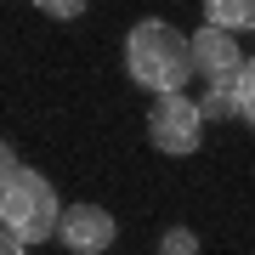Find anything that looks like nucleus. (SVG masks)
<instances>
[{"label":"nucleus","instance_id":"obj_1","mask_svg":"<svg viewBox=\"0 0 255 255\" xmlns=\"http://www.w3.org/2000/svg\"><path fill=\"white\" fill-rule=\"evenodd\" d=\"M125 74L142 91H182L193 80V57H187V34L164 17H142L125 34Z\"/></svg>","mask_w":255,"mask_h":255},{"label":"nucleus","instance_id":"obj_2","mask_svg":"<svg viewBox=\"0 0 255 255\" xmlns=\"http://www.w3.org/2000/svg\"><path fill=\"white\" fill-rule=\"evenodd\" d=\"M57 193L40 170H28V164H11L6 176H0V227H6L17 244H46L57 233Z\"/></svg>","mask_w":255,"mask_h":255},{"label":"nucleus","instance_id":"obj_3","mask_svg":"<svg viewBox=\"0 0 255 255\" xmlns=\"http://www.w3.org/2000/svg\"><path fill=\"white\" fill-rule=\"evenodd\" d=\"M147 136H153V147L170 153V159L199 153V142H204V114H199V102H193L187 91H159L153 108H147Z\"/></svg>","mask_w":255,"mask_h":255},{"label":"nucleus","instance_id":"obj_4","mask_svg":"<svg viewBox=\"0 0 255 255\" xmlns=\"http://www.w3.org/2000/svg\"><path fill=\"white\" fill-rule=\"evenodd\" d=\"M51 238H63L68 255H102L119 238V227H114V216L102 204H68V210H57V233Z\"/></svg>","mask_w":255,"mask_h":255},{"label":"nucleus","instance_id":"obj_5","mask_svg":"<svg viewBox=\"0 0 255 255\" xmlns=\"http://www.w3.org/2000/svg\"><path fill=\"white\" fill-rule=\"evenodd\" d=\"M199 114L204 119H238V125H255V68H250V57L233 74L210 80V91L199 97Z\"/></svg>","mask_w":255,"mask_h":255},{"label":"nucleus","instance_id":"obj_6","mask_svg":"<svg viewBox=\"0 0 255 255\" xmlns=\"http://www.w3.org/2000/svg\"><path fill=\"white\" fill-rule=\"evenodd\" d=\"M187 57H193V74H204V80H221V74H233L244 63V46L227 34V28H199V34H187Z\"/></svg>","mask_w":255,"mask_h":255},{"label":"nucleus","instance_id":"obj_7","mask_svg":"<svg viewBox=\"0 0 255 255\" xmlns=\"http://www.w3.org/2000/svg\"><path fill=\"white\" fill-rule=\"evenodd\" d=\"M210 28H227V34H244L255 23V0H204Z\"/></svg>","mask_w":255,"mask_h":255},{"label":"nucleus","instance_id":"obj_8","mask_svg":"<svg viewBox=\"0 0 255 255\" xmlns=\"http://www.w3.org/2000/svg\"><path fill=\"white\" fill-rule=\"evenodd\" d=\"M159 255H199V238H193L187 227H170L159 238Z\"/></svg>","mask_w":255,"mask_h":255},{"label":"nucleus","instance_id":"obj_9","mask_svg":"<svg viewBox=\"0 0 255 255\" xmlns=\"http://www.w3.org/2000/svg\"><path fill=\"white\" fill-rule=\"evenodd\" d=\"M40 11H46V17H63V23H74V17H85V6H91V0H34Z\"/></svg>","mask_w":255,"mask_h":255},{"label":"nucleus","instance_id":"obj_10","mask_svg":"<svg viewBox=\"0 0 255 255\" xmlns=\"http://www.w3.org/2000/svg\"><path fill=\"white\" fill-rule=\"evenodd\" d=\"M0 255H28V244H17V238H11L6 227H0Z\"/></svg>","mask_w":255,"mask_h":255},{"label":"nucleus","instance_id":"obj_11","mask_svg":"<svg viewBox=\"0 0 255 255\" xmlns=\"http://www.w3.org/2000/svg\"><path fill=\"white\" fill-rule=\"evenodd\" d=\"M11 164H17V153H11V147H6V142H0V176H6V170H11Z\"/></svg>","mask_w":255,"mask_h":255}]
</instances>
